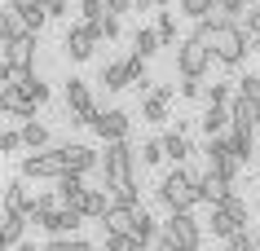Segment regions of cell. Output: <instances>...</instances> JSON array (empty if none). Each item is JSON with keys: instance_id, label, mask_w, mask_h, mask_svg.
<instances>
[{"instance_id": "7c38bea8", "label": "cell", "mask_w": 260, "mask_h": 251, "mask_svg": "<svg viewBox=\"0 0 260 251\" xmlns=\"http://www.w3.org/2000/svg\"><path fill=\"white\" fill-rule=\"evenodd\" d=\"M5 207H9V211H27L31 221L40 216V194L31 190L27 176H14V181L5 185Z\"/></svg>"}, {"instance_id": "7bdbcfd3", "label": "cell", "mask_w": 260, "mask_h": 251, "mask_svg": "<svg viewBox=\"0 0 260 251\" xmlns=\"http://www.w3.org/2000/svg\"><path fill=\"white\" fill-rule=\"evenodd\" d=\"M22 18H27V27L36 31V35H40V27H44V22H49V5H36V9H27V14H22Z\"/></svg>"}, {"instance_id": "484cf974", "label": "cell", "mask_w": 260, "mask_h": 251, "mask_svg": "<svg viewBox=\"0 0 260 251\" xmlns=\"http://www.w3.org/2000/svg\"><path fill=\"white\" fill-rule=\"evenodd\" d=\"M14 84L22 88V97H31L36 106H44V101L53 97V88H49V84H44L40 75H14Z\"/></svg>"}, {"instance_id": "7a4b0ae2", "label": "cell", "mask_w": 260, "mask_h": 251, "mask_svg": "<svg viewBox=\"0 0 260 251\" xmlns=\"http://www.w3.org/2000/svg\"><path fill=\"white\" fill-rule=\"evenodd\" d=\"M154 198L168 207V216H172V211H194V207H199L194 172H190V167H168L164 181H159V190H154Z\"/></svg>"}, {"instance_id": "f1b7e54d", "label": "cell", "mask_w": 260, "mask_h": 251, "mask_svg": "<svg viewBox=\"0 0 260 251\" xmlns=\"http://www.w3.org/2000/svg\"><path fill=\"white\" fill-rule=\"evenodd\" d=\"M168 106H172V97L150 93V97H141V119L146 124H168Z\"/></svg>"}, {"instance_id": "44dd1931", "label": "cell", "mask_w": 260, "mask_h": 251, "mask_svg": "<svg viewBox=\"0 0 260 251\" xmlns=\"http://www.w3.org/2000/svg\"><path fill=\"white\" fill-rule=\"evenodd\" d=\"M137 216H141V207H110V216L102 221V229L106 234H133V225H137Z\"/></svg>"}, {"instance_id": "4dcf8cb0", "label": "cell", "mask_w": 260, "mask_h": 251, "mask_svg": "<svg viewBox=\"0 0 260 251\" xmlns=\"http://www.w3.org/2000/svg\"><path fill=\"white\" fill-rule=\"evenodd\" d=\"M154 31H159V40H164L168 49H177V44L185 40V35L177 31V14H159V18H154Z\"/></svg>"}, {"instance_id": "5b68a950", "label": "cell", "mask_w": 260, "mask_h": 251, "mask_svg": "<svg viewBox=\"0 0 260 251\" xmlns=\"http://www.w3.org/2000/svg\"><path fill=\"white\" fill-rule=\"evenodd\" d=\"M207 159V172H216V176H225V181H238V172H243V159H238V154H234V146H230V132H225V137H207L203 141V150H199Z\"/></svg>"}, {"instance_id": "f546056e", "label": "cell", "mask_w": 260, "mask_h": 251, "mask_svg": "<svg viewBox=\"0 0 260 251\" xmlns=\"http://www.w3.org/2000/svg\"><path fill=\"white\" fill-rule=\"evenodd\" d=\"M159 49H164V40H159V31H154V27H137V31H133V53L154 57Z\"/></svg>"}, {"instance_id": "e575fe53", "label": "cell", "mask_w": 260, "mask_h": 251, "mask_svg": "<svg viewBox=\"0 0 260 251\" xmlns=\"http://www.w3.org/2000/svg\"><path fill=\"white\" fill-rule=\"evenodd\" d=\"M88 27H93L102 40H119V35H123V27H119V18H115V14H102L97 22H88Z\"/></svg>"}, {"instance_id": "c3c4849f", "label": "cell", "mask_w": 260, "mask_h": 251, "mask_svg": "<svg viewBox=\"0 0 260 251\" xmlns=\"http://www.w3.org/2000/svg\"><path fill=\"white\" fill-rule=\"evenodd\" d=\"M9 5H14L18 14H27V9H36V5H44V0H9Z\"/></svg>"}, {"instance_id": "681fc988", "label": "cell", "mask_w": 260, "mask_h": 251, "mask_svg": "<svg viewBox=\"0 0 260 251\" xmlns=\"http://www.w3.org/2000/svg\"><path fill=\"white\" fill-rule=\"evenodd\" d=\"M154 251H181V247H172L168 238H159V242H154Z\"/></svg>"}, {"instance_id": "603a6c76", "label": "cell", "mask_w": 260, "mask_h": 251, "mask_svg": "<svg viewBox=\"0 0 260 251\" xmlns=\"http://www.w3.org/2000/svg\"><path fill=\"white\" fill-rule=\"evenodd\" d=\"M27 18L18 14L14 5H9V9H5V14H0V44H14V40H22V35H27Z\"/></svg>"}, {"instance_id": "30bf717a", "label": "cell", "mask_w": 260, "mask_h": 251, "mask_svg": "<svg viewBox=\"0 0 260 251\" xmlns=\"http://www.w3.org/2000/svg\"><path fill=\"white\" fill-rule=\"evenodd\" d=\"M97 44H102V35H97L88 22H75V27H67V40H62V53L71 57V62H93Z\"/></svg>"}, {"instance_id": "9a60e30c", "label": "cell", "mask_w": 260, "mask_h": 251, "mask_svg": "<svg viewBox=\"0 0 260 251\" xmlns=\"http://www.w3.org/2000/svg\"><path fill=\"white\" fill-rule=\"evenodd\" d=\"M0 111L9 115V119H18V124H27V119H36L40 106H36L31 97H22V88H18V84H5V88H0Z\"/></svg>"}, {"instance_id": "277c9868", "label": "cell", "mask_w": 260, "mask_h": 251, "mask_svg": "<svg viewBox=\"0 0 260 251\" xmlns=\"http://www.w3.org/2000/svg\"><path fill=\"white\" fill-rule=\"evenodd\" d=\"M62 101H67V124H75V128H93L97 115H102V106L93 101L88 80H80V75H71L62 84Z\"/></svg>"}, {"instance_id": "1f68e13d", "label": "cell", "mask_w": 260, "mask_h": 251, "mask_svg": "<svg viewBox=\"0 0 260 251\" xmlns=\"http://www.w3.org/2000/svg\"><path fill=\"white\" fill-rule=\"evenodd\" d=\"M220 9V0H181V14L194 18V22H203V18H212Z\"/></svg>"}, {"instance_id": "836d02e7", "label": "cell", "mask_w": 260, "mask_h": 251, "mask_svg": "<svg viewBox=\"0 0 260 251\" xmlns=\"http://www.w3.org/2000/svg\"><path fill=\"white\" fill-rule=\"evenodd\" d=\"M220 207L230 211V216H234V221H238V225H247V221H251V203H247V198L238 194V190H234V194L225 198V203H220Z\"/></svg>"}, {"instance_id": "2e32d148", "label": "cell", "mask_w": 260, "mask_h": 251, "mask_svg": "<svg viewBox=\"0 0 260 251\" xmlns=\"http://www.w3.org/2000/svg\"><path fill=\"white\" fill-rule=\"evenodd\" d=\"M199 128H203V137H225V132L234 128V111L230 106H203Z\"/></svg>"}, {"instance_id": "cb8c5ba5", "label": "cell", "mask_w": 260, "mask_h": 251, "mask_svg": "<svg viewBox=\"0 0 260 251\" xmlns=\"http://www.w3.org/2000/svg\"><path fill=\"white\" fill-rule=\"evenodd\" d=\"M57 194H62V207H75V211H80L84 194H88V185H84V176H75V172H67V176L57 181Z\"/></svg>"}, {"instance_id": "f6af8a7d", "label": "cell", "mask_w": 260, "mask_h": 251, "mask_svg": "<svg viewBox=\"0 0 260 251\" xmlns=\"http://www.w3.org/2000/svg\"><path fill=\"white\" fill-rule=\"evenodd\" d=\"M49 18H71V0H49Z\"/></svg>"}, {"instance_id": "f5cc1de1", "label": "cell", "mask_w": 260, "mask_h": 251, "mask_svg": "<svg viewBox=\"0 0 260 251\" xmlns=\"http://www.w3.org/2000/svg\"><path fill=\"white\" fill-rule=\"evenodd\" d=\"M216 251H230V247H216Z\"/></svg>"}, {"instance_id": "4fadbf2b", "label": "cell", "mask_w": 260, "mask_h": 251, "mask_svg": "<svg viewBox=\"0 0 260 251\" xmlns=\"http://www.w3.org/2000/svg\"><path fill=\"white\" fill-rule=\"evenodd\" d=\"M93 132L102 141H128V132H133V115L128 111H119V106H110V111H102L97 115V124H93Z\"/></svg>"}, {"instance_id": "816d5d0a", "label": "cell", "mask_w": 260, "mask_h": 251, "mask_svg": "<svg viewBox=\"0 0 260 251\" xmlns=\"http://www.w3.org/2000/svg\"><path fill=\"white\" fill-rule=\"evenodd\" d=\"M168 5H172V0H154V9H168Z\"/></svg>"}, {"instance_id": "f907efd6", "label": "cell", "mask_w": 260, "mask_h": 251, "mask_svg": "<svg viewBox=\"0 0 260 251\" xmlns=\"http://www.w3.org/2000/svg\"><path fill=\"white\" fill-rule=\"evenodd\" d=\"M14 251H44V247H36V242H18Z\"/></svg>"}, {"instance_id": "d6a6232c", "label": "cell", "mask_w": 260, "mask_h": 251, "mask_svg": "<svg viewBox=\"0 0 260 251\" xmlns=\"http://www.w3.org/2000/svg\"><path fill=\"white\" fill-rule=\"evenodd\" d=\"M102 251H146L133 234H102Z\"/></svg>"}, {"instance_id": "8fae6325", "label": "cell", "mask_w": 260, "mask_h": 251, "mask_svg": "<svg viewBox=\"0 0 260 251\" xmlns=\"http://www.w3.org/2000/svg\"><path fill=\"white\" fill-rule=\"evenodd\" d=\"M57 150H62V163H67V172H75V176L102 172V154H97L93 146H84V141H62Z\"/></svg>"}, {"instance_id": "d590c367", "label": "cell", "mask_w": 260, "mask_h": 251, "mask_svg": "<svg viewBox=\"0 0 260 251\" xmlns=\"http://www.w3.org/2000/svg\"><path fill=\"white\" fill-rule=\"evenodd\" d=\"M164 159H168V150H164V137H150L146 146H141V163H146V167H159Z\"/></svg>"}, {"instance_id": "ba28073f", "label": "cell", "mask_w": 260, "mask_h": 251, "mask_svg": "<svg viewBox=\"0 0 260 251\" xmlns=\"http://www.w3.org/2000/svg\"><path fill=\"white\" fill-rule=\"evenodd\" d=\"M164 238L181 251H199L203 247V225L194 221V211H172L164 221Z\"/></svg>"}, {"instance_id": "7dc6e473", "label": "cell", "mask_w": 260, "mask_h": 251, "mask_svg": "<svg viewBox=\"0 0 260 251\" xmlns=\"http://www.w3.org/2000/svg\"><path fill=\"white\" fill-rule=\"evenodd\" d=\"M71 251H97V242H88V238H71Z\"/></svg>"}, {"instance_id": "f35d334b", "label": "cell", "mask_w": 260, "mask_h": 251, "mask_svg": "<svg viewBox=\"0 0 260 251\" xmlns=\"http://www.w3.org/2000/svg\"><path fill=\"white\" fill-rule=\"evenodd\" d=\"M22 146H27V141H22V128H5V132H0V150L5 154H18Z\"/></svg>"}, {"instance_id": "ac0fdd59", "label": "cell", "mask_w": 260, "mask_h": 251, "mask_svg": "<svg viewBox=\"0 0 260 251\" xmlns=\"http://www.w3.org/2000/svg\"><path fill=\"white\" fill-rule=\"evenodd\" d=\"M110 207H115V198H110V190H106V185H102V190H88V194H84V203H80L84 221H106V216H110Z\"/></svg>"}, {"instance_id": "ffe728a7", "label": "cell", "mask_w": 260, "mask_h": 251, "mask_svg": "<svg viewBox=\"0 0 260 251\" xmlns=\"http://www.w3.org/2000/svg\"><path fill=\"white\" fill-rule=\"evenodd\" d=\"M102 84H106V93H123V88H133V70H128V62H123V57L106 62V66H102Z\"/></svg>"}, {"instance_id": "bcb514c9", "label": "cell", "mask_w": 260, "mask_h": 251, "mask_svg": "<svg viewBox=\"0 0 260 251\" xmlns=\"http://www.w3.org/2000/svg\"><path fill=\"white\" fill-rule=\"evenodd\" d=\"M44 251H71V238H49V242H44Z\"/></svg>"}, {"instance_id": "6da1fadb", "label": "cell", "mask_w": 260, "mask_h": 251, "mask_svg": "<svg viewBox=\"0 0 260 251\" xmlns=\"http://www.w3.org/2000/svg\"><path fill=\"white\" fill-rule=\"evenodd\" d=\"M247 44H251V35H247V27L243 22H230V18H220L216 22V31H212V57H216L225 70H238L247 62Z\"/></svg>"}, {"instance_id": "11a10c76", "label": "cell", "mask_w": 260, "mask_h": 251, "mask_svg": "<svg viewBox=\"0 0 260 251\" xmlns=\"http://www.w3.org/2000/svg\"><path fill=\"white\" fill-rule=\"evenodd\" d=\"M44 5H49V0H44Z\"/></svg>"}, {"instance_id": "74e56055", "label": "cell", "mask_w": 260, "mask_h": 251, "mask_svg": "<svg viewBox=\"0 0 260 251\" xmlns=\"http://www.w3.org/2000/svg\"><path fill=\"white\" fill-rule=\"evenodd\" d=\"M225 247H230V251H260V238L251 234V229H243V234H234Z\"/></svg>"}, {"instance_id": "b9f144b4", "label": "cell", "mask_w": 260, "mask_h": 251, "mask_svg": "<svg viewBox=\"0 0 260 251\" xmlns=\"http://www.w3.org/2000/svg\"><path fill=\"white\" fill-rule=\"evenodd\" d=\"M102 14H106V0H80V18L84 22H97Z\"/></svg>"}, {"instance_id": "ee69618b", "label": "cell", "mask_w": 260, "mask_h": 251, "mask_svg": "<svg viewBox=\"0 0 260 251\" xmlns=\"http://www.w3.org/2000/svg\"><path fill=\"white\" fill-rule=\"evenodd\" d=\"M106 14H137V0H106Z\"/></svg>"}, {"instance_id": "9c48e42d", "label": "cell", "mask_w": 260, "mask_h": 251, "mask_svg": "<svg viewBox=\"0 0 260 251\" xmlns=\"http://www.w3.org/2000/svg\"><path fill=\"white\" fill-rule=\"evenodd\" d=\"M36 53H40V35L27 31L22 40L5 44V66L14 70V75H36Z\"/></svg>"}, {"instance_id": "3957f363", "label": "cell", "mask_w": 260, "mask_h": 251, "mask_svg": "<svg viewBox=\"0 0 260 251\" xmlns=\"http://www.w3.org/2000/svg\"><path fill=\"white\" fill-rule=\"evenodd\" d=\"M137 154L128 141H110L102 150V176H106V190H123V185H137Z\"/></svg>"}, {"instance_id": "4316f807", "label": "cell", "mask_w": 260, "mask_h": 251, "mask_svg": "<svg viewBox=\"0 0 260 251\" xmlns=\"http://www.w3.org/2000/svg\"><path fill=\"white\" fill-rule=\"evenodd\" d=\"M22 128V141H27V150L36 154V150H49L53 146V137H49V128L40 124V119H27V124H18Z\"/></svg>"}, {"instance_id": "d6986e66", "label": "cell", "mask_w": 260, "mask_h": 251, "mask_svg": "<svg viewBox=\"0 0 260 251\" xmlns=\"http://www.w3.org/2000/svg\"><path fill=\"white\" fill-rule=\"evenodd\" d=\"M164 150H168V163H172V167H185V163H190V154H194V146H190L185 132L168 128V132H164Z\"/></svg>"}, {"instance_id": "83f0119b", "label": "cell", "mask_w": 260, "mask_h": 251, "mask_svg": "<svg viewBox=\"0 0 260 251\" xmlns=\"http://www.w3.org/2000/svg\"><path fill=\"white\" fill-rule=\"evenodd\" d=\"M234 97H238V84L234 80H216V84H207L203 106H234Z\"/></svg>"}, {"instance_id": "7402d4cb", "label": "cell", "mask_w": 260, "mask_h": 251, "mask_svg": "<svg viewBox=\"0 0 260 251\" xmlns=\"http://www.w3.org/2000/svg\"><path fill=\"white\" fill-rule=\"evenodd\" d=\"M207 229H212V238H220V242H230L234 234H243L247 225H238V221H234V216H230L225 207H212V216H207Z\"/></svg>"}, {"instance_id": "8992f818", "label": "cell", "mask_w": 260, "mask_h": 251, "mask_svg": "<svg viewBox=\"0 0 260 251\" xmlns=\"http://www.w3.org/2000/svg\"><path fill=\"white\" fill-rule=\"evenodd\" d=\"M212 49H207L199 35H185V40L177 44V70H181V80H203L207 70H212Z\"/></svg>"}, {"instance_id": "d4e9b609", "label": "cell", "mask_w": 260, "mask_h": 251, "mask_svg": "<svg viewBox=\"0 0 260 251\" xmlns=\"http://www.w3.org/2000/svg\"><path fill=\"white\" fill-rule=\"evenodd\" d=\"M133 238H137L141 247H154V242H159V238H164V225L154 221L150 211L141 207V216H137V225H133Z\"/></svg>"}, {"instance_id": "db71d44e", "label": "cell", "mask_w": 260, "mask_h": 251, "mask_svg": "<svg viewBox=\"0 0 260 251\" xmlns=\"http://www.w3.org/2000/svg\"><path fill=\"white\" fill-rule=\"evenodd\" d=\"M256 53H260V40H256Z\"/></svg>"}, {"instance_id": "ab89813d", "label": "cell", "mask_w": 260, "mask_h": 251, "mask_svg": "<svg viewBox=\"0 0 260 251\" xmlns=\"http://www.w3.org/2000/svg\"><path fill=\"white\" fill-rule=\"evenodd\" d=\"M238 97H256L260 101V75H251V70H247V75H238Z\"/></svg>"}, {"instance_id": "60d3db41", "label": "cell", "mask_w": 260, "mask_h": 251, "mask_svg": "<svg viewBox=\"0 0 260 251\" xmlns=\"http://www.w3.org/2000/svg\"><path fill=\"white\" fill-rule=\"evenodd\" d=\"M181 97L185 101H203L207 97V84L203 80H181Z\"/></svg>"}, {"instance_id": "5bb4252c", "label": "cell", "mask_w": 260, "mask_h": 251, "mask_svg": "<svg viewBox=\"0 0 260 251\" xmlns=\"http://www.w3.org/2000/svg\"><path fill=\"white\" fill-rule=\"evenodd\" d=\"M194 185H199V203H203V207H220V203L234 194V185L225 181V176H216V172H194Z\"/></svg>"}, {"instance_id": "8d00e7d4", "label": "cell", "mask_w": 260, "mask_h": 251, "mask_svg": "<svg viewBox=\"0 0 260 251\" xmlns=\"http://www.w3.org/2000/svg\"><path fill=\"white\" fill-rule=\"evenodd\" d=\"M220 18H230V22H243L251 9H247V0H220V9H216Z\"/></svg>"}, {"instance_id": "52a82bcc", "label": "cell", "mask_w": 260, "mask_h": 251, "mask_svg": "<svg viewBox=\"0 0 260 251\" xmlns=\"http://www.w3.org/2000/svg\"><path fill=\"white\" fill-rule=\"evenodd\" d=\"M18 176H27V181H62L67 176V163H62V150L57 146H49V150H36L22 159V167H18Z\"/></svg>"}, {"instance_id": "e0dca14e", "label": "cell", "mask_w": 260, "mask_h": 251, "mask_svg": "<svg viewBox=\"0 0 260 251\" xmlns=\"http://www.w3.org/2000/svg\"><path fill=\"white\" fill-rule=\"evenodd\" d=\"M27 225H31L27 211H9V207H5V234H0V247L14 251L18 242H27Z\"/></svg>"}]
</instances>
